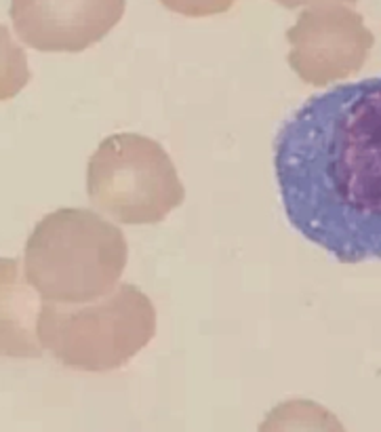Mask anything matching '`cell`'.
<instances>
[{"label": "cell", "mask_w": 381, "mask_h": 432, "mask_svg": "<svg viewBox=\"0 0 381 432\" xmlns=\"http://www.w3.org/2000/svg\"><path fill=\"white\" fill-rule=\"evenodd\" d=\"M289 224L341 264L381 260V78L310 97L274 141Z\"/></svg>", "instance_id": "cell-1"}, {"label": "cell", "mask_w": 381, "mask_h": 432, "mask_svg": "<svg viewBox=\"0 0 381 432\" xmlns=\"http://www.w3.org/2000/svg\"><path fill=\"white\" fill-rule=\"evenodd\" d=\"M126 260L120 228L89 209L65 207L34 226L24 249V272L42 302L78 306L112 293Z\"/></svg>", "instance_id": "cell-2"}, {"label": "cell", "mask_w": 381, "mask_h": 432, "mask_svg": "<svg viewBox=\"0 0 381 432\" xmlns=\"http://www.w3.org/2000/svg\"><path fill=\"white\" fill-rule=\"evenodd\" d=\"M156 335V310L135 285L120 283L101 300L78 306L45 302L38 339L61 365L80 371H114Z\"/></svg>", "instance_id": "cell-3"}, {"label": "cell", "mask_w": 381, "mask_h": 432, "mask_svg": "<svg viewBox=\"0 0 381 432\" xmlns=\"http://www.w3.org/2000/svg\"><path fill=\"white\" fill-rule=\"evenodd\" d=\"M86 194L101 213L126 226L158 224L186 201L175 162L139 133L105 137L86 164Z\"/></svg>", "instance_id": "cell-4"}, {"label": "cell", "mask_w": 381, "mask_h": 432, "mask_svg": "<svg viewBox=\"0 0 381 432\" xmlns=\"http://www.w3.org/2000/svg\"><path fill=\"white\" fill-rule=\"evenodd\" d=\"M126 0H11L17 38L42 53H80L105 38Z\"/></svg>", "instance_id": "cell-5"}, {"label": "cell", "mask_w": 381, "mask_h": 432, "mask_svg": "<svg viewBox=\"0 0 381 432\" xmlns=\"http://www.w3.org/2000/svg\"><path fill=\"white\" fill-rule=\"evenodd\" d=\"M287 40L293 47L289 53L291 68L306 82L324 84L341 76L337 49L364 51L371 36L352 11L316 5L299 15L297 24L287 32Z\"/></svg>", "instance_id": "cell-6"}, {"label": "cell", "mask_w": 381, "mask_h": 432, "mask_svg": "<svg viewBox=\"0 0 381 432\" xmlns=\"http://www.w3.org/2000/svg\"><path fill=\"white\" fill-rule=\"evenodd\" d=\"M42 297L26 279L24 264L0 257V357L38 359V318Z\"/></svg>", "instance_id": "cell-7"}, {"label": "cell", "mask_w": 381, "mask_h": 432, "mask_svg": "<svg viewBox=\"0 0 381 432\" xmlns=\"http://www.w3.org/2000/svg\"><path fill=\"white\" fill-rule=\"evenodd\" d=\"M32 78L28 55L15 42L7 26L0 24V102L13 99Z\"/></svg>", "instance_id": "cell-8"}, {"label": "cell", "mask_w": 381, "mask_h": 432, "mask_svg": "<svg viewBox=\"0 0 381 432\" xmlns=\"http://www.w3.org/2000/svg\"><path fill=\"white\" fill-rule=\"evenodd\" d=\"M169 11L186 17H209L225 13L236 0H160Z\"/></svg>", "instance_id": "cell-9"}, {"label": "cell", "mask_w": 381, "mask_h": 432, "mask_svg": "<svg viewBox=\"0 0 381 432\" xmlns=\"http://www.w3.org/2000/svg\"><path fill=\"white\" fill-rule=\"evenodd\" d=\"M276 3L293 9V7H301V5H316V3H322V0H276Z\"/></svg>", "instance_id": "cell-10"}]
</instances>
